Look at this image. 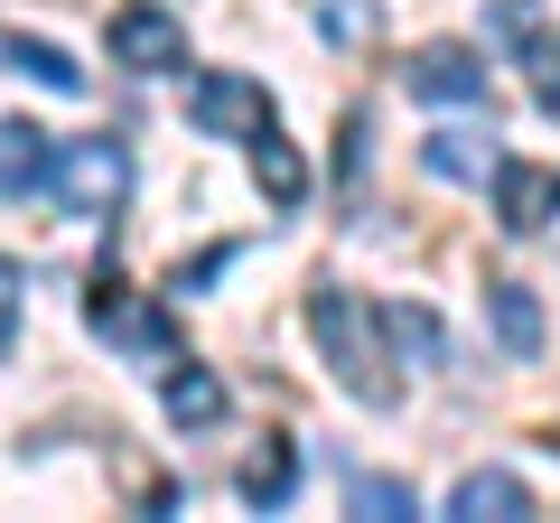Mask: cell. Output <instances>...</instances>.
Segmentation results:
<instances>
[{
  "label": "cell",
  "mask_w": 560,
  "mask_h": 523,
  "mask_svg": "<svg viewBox=\"0 0 560 523\" xmlns=\"http://www.w3.org/2000/svg\"><path fill=\"white\" fill-rule=\"evenodd\" d=\"M308 327H318L337 383L355 393L364 411H393L401 403V374H393V356H383V318H374L364 290H308Z\"/></svg>",
  "instance_id": "cell-1"
},
{
  "label": "cell",
  "mask_w": 560,
  "mask_h": 523,
  "mask_svg": "<svg viewBox=\"0 0 560 523\" xmlns=\"http://www.w3.org/2000/svg\"><path fill=\"white\" fill-rule=\"evenodd\" d=\"M47 187H57V206L66 216H113L121 197H131V150L113 141V131H103V141H57L47 150Z\"/></svg>",
  "instance_id": "cell-2"
},
{
  "label": "cell",
  "mask_w": 560,
  "mask_h": 523,
  "mask_svg": "<svg viewBox=\"0 0 560 523\" xmlns=\"http://www.w3.org/2000/svg\"><path fill=\"white\" fill-rule=\"evenodd\" d=\"M103 38H113V66H131V75H168V66H187V28L168 20L160 0H121Z\"/></svg>",
  "instance_id": "cell-3"
},
{
  "label": "cell",
  "mask_w": 560,
  "mask_h": 523,
  "mask_svg": "<svg viewBox=\"0 0 560 523\" xmlns=\"http://www.w3.org/2000/svg\"><path fill=\"white\" fill-rule=\"evenodd\" d=\"M187 121H197L206 141H253L261 121H271V94H261L253 75H224V66H215V75L187 84Z\"/></svg>",
  "instance_id": "cell-4"
},
{
  "label": "cell",
  "mask_w": 560,
  "mask_h": 523,
  "mask_svg": "<svg viewBox=\"0 0 560 523\" xmlns=\"http://www.w3.org/2000/svg\"><path fill=\"white\" fill-rule=\"evenodd\" d=\"M84 318H94V337H113V346H131L140 364H178V327L160 318L150 300H131L121 281H103L94 300H84Z\"/></svg>",
  "instance_id": "cell-5"
},
{
  "label": "cell",
  "mask_w": 560,
  "mask_h": 523,
  "mask_svg": "<svg viewBox=\"0 0 560 523\" xmlns=\"http://www.w3.org/2000/svg\"><path fill=\"white\" fill-rule=\"evenodd\" d=\"M401 75H411L420 103H486V57H477L467 38H430Z\"/></svg>",
  "instance_id": "cell-6"
},
{
  "label": "cell",
  "mask_w": 560,
  "mask_h": 523,
  "mask_svg": "<svg viewBox=\"0 0 560 523\" xmlns=\"http://www.w3.org/2000/svg\"><path fill=\"white\" fill-rule=\"evenodd\" d=\"M486 178H495V216H504V234H541V224L560 216V168H541V160H495Z\"/></svg>",
  "instance_id": "cell-7"
},
{
  "label": "cell",
  "mask_w": 560,
  "mask_h": 523,
  "mask_svg": "<svg viewBox=\"0 0 560 523\" xmlns=\"http://www.w3.org/2000/svg\"><path fill=\"white\" fill-rule=\"evenodd\" d=\"M448 514L458 523H523L533 514V486H523L514 467H467V477L448 486Z\"/></svg>",
  "instance_id": "cell-8"
},
{
  "label": "cell",
  "mask_w": 560,
  "mask_h": 523,
  "mask_svg": "<svg viewBox=\"0 0 560 523\" xmlns=\"http://www.w3.org/2000/svg\"><path fill=\"white\" fill-rule=\"evenodd\" d=\"M486 318H495V346L514 364H533L541 356V300L523 281H486Z\"/></svg>",
  "instance_id": "cell-9"
},
{
  "label": "cell",
  "mask_w": 560,
  "mask_h": 523,
  "mask_svg": "<svg viewBox=\"0 0 560 523\" xmlns=\"http://www.w3.org/2000/svg\"><path fill=\"white\" fill-rule=\"evenodd\" d=\"M47 131L38 121H0V197H38L47 187Z\"/></svg>",
  "instance_id": "cell-10"
},
{
  "label": "cell",
  "mask_w": 560,
  "mask_h": 523,
  "mask_svg": "<svg viewBox=\"0 0 560 523\" xmlns=\"http://www.w3.org/2000/svg\"><path fill=\"white\" fill-rule=\"evenodd\" d=\"M253 178H261V197H271L280 216H290V206L308 197V160H300V150H290V141H280L271 121H261V131H253Z\"/></svg>",
  "instance_id": "cell-11"
},
{
  "label": "cell",
  "mask_w": 560,
  "mask_h": 523,
  "mask_svg": "<svg viewBox=\"0 0 560 523\" xmlns=\"http://www.w3.org/2000/svg\"><path fill=\"white\" fill-rule=\"evenodd\" d=\"M0 66L10 75H38L47 94H84V66L66 47H47V38H20V28H0Z\"/></svg>",
  "instance_id": "cell-12"
},
{
  "label": "cell",
  "mask_w": 560,
  "mask_h": 523,
  "mask_svg": "<svg viewBox=\"0 0 560 523\" xmlns=\"http://www.w3.org/2000/svg\"><path fill=\"white\" fill-rule=\"evenodd\" d=\"M160 411H168L178 430H215V421H224V383L206 374V364H178V374L160 383Z\"/></svg>",
  "instance_id": "cell-13"
},
{
  "label": "cell",
  "mask_w": 560,
  "mask_h": 523,
  "mask_svg": "<svg viewBox=\"0 0 560 523\" xmlns=\"http://www.w3.org/2000/svg\"><path fill=\"white\" fill-rule=\"evenodd\" d=\"M420 160H430V178H458V187H486V168H495V150H486L477 131H430V141H420Z\"/></svg>",
  "instance_id": "cell-14"
},
{
  "label": "cell",
  "mask_w": 560,
  "mask_h": 523,
  "mask_svg": "<svg viewBox=\"0 0 560 523\" xmlns=\"http://www.w3.org/2000/svg\"><path fill=\"white\" fill-rule=\"evenodd\" d=\"M290 477H300V458H290V440H261L253 449V458H243V496H253V504H290Z\"/></svg>",
  "instance_id": "cell-15"
},
{
  "label": "cell",
  "mask_w": 560,
  "mask_h": 523,
  "mask_svg": "<svg viewBox=\"0 0 560 523\" xmlns=\"http://www.w3.org/2000/svg\"><path fill=\"white\" fill-rule=\"evenodd\" d=\"M318 38L327 47H374L383 38V10H374V0H318Z\"/></svg>",
  "instance_id": "cell-16"
},
{
  "label": "cell",
  "mask_w": 560,
  "mask_h": 523,
  "mask_svg": "<svg viewBox=\"0 0 560 523\" xmlns=\"http://www.w3.org/2000/svg\"><path fill=\"white\" fill-rule=\"evenodd\" d=\"M523 66H533V103L560 113V28H533V38H523Z\"/></svg>",
  "instance_id": "cell-17"
},
{
  "label": "cell",
  "mask_w": 560,
  "mask_h": 523,
  "mask_svg": "<svg viewBox=\"0 0 560 523\" xmlns=\"http://www.w3.org/2000/svg\"><path fill=\"white\" fill-rule=\"evenodd\" d=\"M383 327H393V337H401V356L440 364V318H430V309H383Z\"/></svg>",
  "instance_id": "cell-18"
},
{
  "label": "cell",
  "mask_w": 560,
  "mask_h": 523,
  "mask_svg": "<svg viewBox=\"0 0 560 523\" xmlns=\"http://www.w3.org/2000/svg\"><path fill=\"white\" fill-rule=\"evenodd\" d=\"M355 504L393 523V514H411V486H401V477H364V486H355Z\"/></svg>",
  "instance_id": "cell-19"
},
{
  "label": "cell",
  "mask_w": 560,
  "mask_h": 523,
  "mask_svg": "<svg viewBox=\"0 0 560 523\" xmlns=\"http://www.w3.org/2000/svg\"><path fill=\"white\" fill-rule=\"evenodd\" d=\"M533 28H541V0H495V38L504 47H523Z\"/></svg>",
  "instance_id": "cell-20"
},
{
  "label": "cell",
  "mask_w": 560,
  "mask_h": 523,
  "mask_svg": "<svg viewBox=\"0 0 560 523\" xmlns=\"http://www.w3.org/2000/svg\"><path fill=\"white\" fill-rule=\"evenodd\" d=\"M224 262H234V243H215V253L178 262V281H168V290H206V281H215V271H224Z\"/></svg>",
  "instance_id": "cell-21"
},
{
  "label": "cell",
  "mask_w": 560,
  "mask_h": 523,
  "mask_svg": "<svg viewBox=\"0 0 560 523\" xmlns=\"http://www.w3.org/2000/svg\"><path fill=\"white\" fill-rule=\"evenodd\" d=\"M0 290H20V262H0Z\"/></svg>",
  "instance_id": "cell-22"
}]
</instances>
